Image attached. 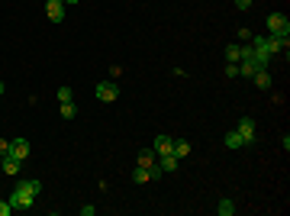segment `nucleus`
<instances>
[{
    "label": "nucleus",
    "instance_id": "obj_1",
    "mask_svg": "<svg viewBox=\"0 0 290 216\" xmlns=\"http://www.w3.org/2000/svg\"><path fill=\"white\" fill-rule=\"evenodd\" d=\"M32 204H36V194H32L26 184L13 187V194H10V207H13V210H29Z\"/></svg>",
    "mask_w": 290,
    "mask_h": 216
},
{
    "label": "nucleus",
    "instance_id": "obj_2",
    "mask_svg": "<svg viewBox=\"0 0 290 216\" xmlns=\"http://www.w3.org/2000/svg\"><path fill=\"white\" fill-rule=\"evenodd\" d=\"M265 26H268V36H281V39L290 36V19L284 16V13H271Z\"/></svg>",
    "mask_w": 290,
    "mask_h": 216
},
{
    "label": "nucleus",
    "instance_id": "obj_3",
    "mask_svg": "<svg viewBox=\"0 0 290 216\" xmlns=\"http://www.w3.org/2000/svg\"><path fill=\"white\" fill-rule=\"evenodd\" d=\"M94 94H97V100H103V104H113V100L120 97V87H116L113 81H100Z\"/></svg>",
    "mask_w": 290,
    "mask_h": 216
},
{
    "label": "nucleus",
    "instance_id": "obj_4",
    "mask_svg": "<svg viewBox=\"0 0 290 216\" xmlns=\"http://www.w3.org/2000/svg\"><path fill=\"white\" fill-rule=\"evenodd\" d=\"M252 52H255V58H261V62H271V45H268V36H255Z\"/></svg>",
    "mask_w": 290,
    "mask_h": 216
},
{
    "label": "nucleus",
    "instance_id": "obj_5",
    "mask_svg": "<svg viewBox=\"0 0 290 216\" xmlns=\"http://www.w3.org/2000/svg\"><path fill=\"white\" fill-rule=\"evenodd\" d=\"M236 132H239L242 139H245V145H252V142H255V119H252V116H242Z\"/></svg>",
    "mask_w": 290,
    "mask_h": 216
},
{
    "label": "nucleus",
    "instance_id": "obj_6",
    "mask_svg": "<svg viewBox=\"0 0 290 216\" xmlns=\"http://www.w3.org/2000/svg\"><path fill=\"white\" fill-rule=\"evenodd\" d=\"M45 16L52 19V23H61V19H65V3H61V0H45Z\"/></svg>",
    "mask_w": 290,
    "mask_h": 216
},
{
    "label": "nucleus",
    "instance_id": "obj_7",
    "mask_svg": "<svg viewBox=\"0 0 290 216\" xmlns=\"http://www.w3.org/2000/svg\"><path fill=\"white\" fill-rule=\"evenodd\" d=\"M10 155L16 161H26V158H29V142H26V139H13V142H10Z\"/></svg>",
    "mask_w": 290,
    "mask_h": 216
},
{
    "label": "nucleus",
    "instance_id": "obj_8",
    "mask_svg": "<svg viewBox=\"0 0 290 216\" xmlns=\"http://www.w3.org/2000/svg\"><path fill=\"white\" fill-rule=\"evenodd\" d=\"M136 161H139V168L151 171V168H155V148H142V152L136 155Z\"/></svg>",
    "mask_w": 290,
    "mask_h": 216
},
{
    "label": "nucleus",
    "instance_id": "obj_9",
    "mask_svg": "<svg viewBox=\"0 0 290 216\" xmlns=\"http://www.w3.org/2000/svg\"><path fill=\"white\" fill-rule=\"evenodd\" d=\"M0 168H3L6 174H19V168H23V161H16V158H13V155H3V158H0Z\"/></svg>",
    "mask_w": 290,
    "mask_h": 216
},
{
    "label": "nucleus",
    "instance_id": "obj_10",
    "mask_svg": "<svg viewBox=\"0 0 290 216\" xmlns=\"http://www.w3.org/2000/svg\"><path fill=\"white\" fill-rule=\"evenodd\" d=\"M171 145H174L171 136H158L155 139V155H171Z\"/></svg>",
    "mask_w": 290,
    "mask_h": 216
},
{
    "label": "nucleus",
    "instance_id": "obj_11",
    "mask_svg": "<svg viewBox=\"0 0 290 216\" xmlns=\"http://www.w3.org/2000/svg\"><path fill=\"white\" fill-rule=\"evenodd\" d=\"M171 155H174V158H184V155H190V142H187V139H174V145H171Z\"/></svg>",
    "mask_w": 290,
    "mask_h": 216
},
{
    "label": "nucleus",
    "instance_id": "obj_12",
    "mask_svg": "<svg viewBox=\"0 0 290 216\" xmlns=\"http://www.w3.org/2000/svg\"><path fill=\"white\" fill-rule=\"evenodd\" d=\"M252 81H255V84L261 87V91H268V87H271V74H268V68L255 71V74H252Z\"/></svg>",
    "mask_w": 290,
    "mask_h": 216
},
{
    "label": "nucleus",
    "instance_id": "obj_13",
    "mask_svg": "<svg viewBox=\"0 0 290 216\" xmlns=\"http://www.w3.org/2000/svg\"><path fill=\"white\" fill-rule=\"evenodd\" d=\"M158 158H161V161H158L161 174H168V171H174V168H177V158H174V155H158Z\"/></svg>",
    "mask_w": 290,
    "mask_h": 216
},
{
    "label": "nucleus",
    "instance_id": "obj_14",
    "mask_svg": "<svg viewBox=\"0 0 290 216\" xmlns=\"http://www.w3.org/2000/svg\"><path fill=\"white\" fill-rule=\"evenodd\" d=\"M226 58H229V62H242V58H245V45H229V49H226Z\"/></svg>",
    "mask_w": 290,
    "mask_h": 216
},
{
    "label": "nucleus",
    "instance_id": "obj_15",
    "mask_svg": "<svg viewBox=\"0 0 290 216\" xmlns=\"http://www.w3.org/2000/svg\"><path fill=\"white\" fill-rule=\"evenodd\" d=\"M216 213L219 216H232V213H236V204H232L229 197H223V200H219V207H216Z\"/></svg>",
    "mask_w": 290,
    "mask_h": 216
},
{
    "label": "nucleus",
    "instance_id": "obj_16",
    "mask_svg": "<svg viewBox=\"0 0 290 216\" xmlns=\"http://www.w3.org/2000/svg\"><path fill=\"white\" fill-rule=\"evenodd\" d=\"M242 145H245V139H242L236 129H232V132H226V148H242Z\"/></svg>",
    "mask_w": 290,
    "mask_h": 216
},
{
    "label": "nucleus",
    "instance_id": "obj_17",
    "mask_svg": "<svg viewBox=\"0 0 290 216\" xmlns=\"http://www.w3.org/2000/svg\"><path fill=\"white\" fill-rule=\"evenodd\" d=\"M133 181H136V184H148V181H151V174L145 171V168H139V165H136V171H133Z\"/></svg>",
    "mask_w": 290,
    "mask_h": 216
},
{
    "label": "nucleus",
    "instance_id": "obj_18",
    "mask_svg": "<svg viewBox=\"0 0 290 216\" xmlns=\"http://www.w3.org/2000/svg\"><path fill=\"white\" fill-rule=\"evenodd\" d=\"M58 100H61V104H71V100H74L71 87H58Z\"/></svg>",
    "mask_w": 290,
    "mask_h": 216
},
{
    "label": "nucleus",
    "instance_id": "obj_19",
    "mask_svg": "<svg viewBox=\"0 0 290 216\" xmlns=\"http://www.w3.org/2000/svg\"><path fill=\"white\" fill-rule=\"evenodd\" d=\"M74 113H78L74 104H61V116H65V119H74Z\"/></svg>",
    "mask_w": 290,
    "mask_h": 216
},
{
    "label": "nucleus",
    "instance_id": "obj_20",
    "mask_svg": "<svg viewBox=\"0 0 290 216\" xmlns=\"http://www.w3.org/2000/svg\"><path fill=\"white\" fill-rule=\"evenodd\" d=\"M23 184H26V187H29V191H32V194H36V197H39V194H42V181H23Z\"/></svg>",
    "mask_w": 290,
    "mask_h": 216
},
{
    "label": "nucleus",
    "instance_id": "obj_21",
    "mask_svg": "<svg viewBox=\"0 0 290 216\" xmlns=\"http://www.w3.org/2000/svg\"><path fill=\"white\" fill-rule=\"evenodd\" d=\"M226 78H239V65H236V62L226 65Z\"/></svg>",
    "mask_w": 290,
    "mask_h": 216
},
{
    "label": "nucleus",
    "instance_id": "obj_22",
    "mask_svg": "<svg viewBox=\"0 0 290 216\" xmlns=\"http://www.w3.org/2000/svg\"><path fill=\"white\" fill-rule=\"evenodd\" d=\"M13 213V207H10V200H0V216H10Z\"/></svg>",
    "mask_w": 290,
    "mask_h": 216
},
{
    "label": "nucleus",
    "instance_id": "obj_23",
    "mask_svg": "<svg viewBox=\"0 0 290 216\" xmlns=\"http://www.w3.org/2000/svg\"><path fill=\"white\" fill-rule=\"evenodd\" d=\"M94 213H97V207H91V204L81 207V216H94Z\"/></svg>",
    "mask_w": 290,
    "mask_h": 216
},
{
    "label": "nucleus",
    "instance_id": "obj_24",
    "mask_svg": "<svg viewBox=\"0 0 290 216\" xmlns=\"http://www.w3.org/2000/svg\"><path fill=\"white\" fill-rule=\"evenodd\" d=\"M3 155H10V142H6V139H0V158H3Z\"/></svg>",
    "mask_w": 290,
    "mask_h": 216
},
{
    "label": "nucleus",
    "instance_id": "obj_25",
    "mask_svg": "<svg viewBox=\"0 0 290 216\" xmlns=\"http://www.w3.org/2000/svg\"><path fill=\"white\" fill-rule=\"evenodd\" d=\"M236 6H239V10H248V6H252V0H236Z\"/></svg>",
    "mask_w": 290,
    "mask_h": 216
},
{
    "label": "nucleus",
    "instance_id": "obj_26",
    "mask_svg": "<svg viewBox=\"0 0 290 216\" xmlns=\"http://www.w3.org/2000/svg\"><path fill=\"white\" fill-rule=\"evenodd\" d=\"M61 3H78V0H61Z\"/></svg>",
    "mask_w": 290,
    "mask_h": 216
},
{
    "label": "nucleus",
    "instance_id": "obj_27",
    "mask_svg": "<svg viewBox=\"0 0 290 216\" xmlns=\"http://www.w3.org/2000/svg\"><path fill=\"white\" fill-rule=\"evenodd\" d=\"M0 97H3V81H0Z\"/></svg>",
    "mask_w": 290,
    "mask_h": 216
}]
</instances>
